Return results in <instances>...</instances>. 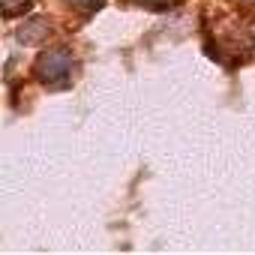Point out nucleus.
<instances>
[{
  "label": "nucleus",
  "instance_id": "f03ea898",
  "mask_svg": "<svg viewBox=\"0 0 255 255\" xmlns=\"http://www.w3.org/2000/svg\"><path fill=\"white\" fill-rule=\"evenodd\" d=\"M33 72L39 78V84H45L48 90H63L72 84V75H75V57L69 48L57 45V48H45L36 63H33Z\"/></svg>",
  "mask_w": 255,
  "mask_h": 255
},
{
  "label": "nucleus",
  "instance_id": "7ed1b4c3",
  "mask_svg": "<svg viewBox=\"0 0 255 255\" xmlns=\"http://www.w3.org/2000/svg\"><path fill=\"white\" fill-rule=\"evenodd\" d=\"M66 3L72 6V9H78V12H84V15H90V12H96L105 0H66Z\"/></svg>",
  "mask_w": 255,
  "mask_h": 255
},
{
  "label": "nucleus",
  "instance_id": "39448f33",
  "mask_svg": "<svg viewBox=\"0 0 255 255\" xmlns=\"http://www.w3.org/2000/svg\"><path fill=\"white\" fill-rule=\"evenodd\" d=\"M132 3H141V6H150V9H168V6H177L180 0H132Z\"/></svg>",
  "mask_w": 255,
  "mask_h": 255
},
{
  "label": "nucleus",
  "instance_id": "20e7f679",
  "mask_svg": "<svg viewBox=\"0 0 255 255\" xmlns=\"http://www.w3.org/2000/svg\"><path fill=\"white\" fill-rule=\"evenodd\" d=\"M27 6H30V0H3V15L12 18V15H18V12H24Z\"/></svg>",
  "mask_w": 255,
  "mask_h": 255
},
{
  "label": "nucleus",
  "instance_id": "f257e3e1",
  "mask_svg": "<svg viewBox=\"0 0 255 255\" xmlns=\"http://www.w3.org/2000/svg\"><path fill=\"white\" fill-rule=\"evenodd\" d=\"M204 42H207V51L213 60L234 69L252 57L255 33L240 18L216 12V18H204Z\"/></svg>",
  "mask_w": 255,
  "mask_h": 255
},
{
  "label": "nucleus",
  "instance_id": "423d86ee",
  "mask_svg": "<svg viewBox=\"0 0 255 255\" xmlns=\"http://www.w3.org/2000/svg\"><path fill=\"white\" fill-rule=\"evenodd\" d=\"M234 6H240L246 12H255V0H234Z\"/></svg>",
  "mask_w": 255,
  "mask_h": 255
}]
</instances>
